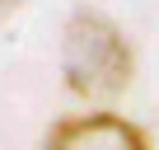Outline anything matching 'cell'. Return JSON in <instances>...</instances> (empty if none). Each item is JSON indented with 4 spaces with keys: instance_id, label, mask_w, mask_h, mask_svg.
<instances>
[{
    "instance_id": "3",
    "label": "cell",
    "mask_w": 159,
    "mask_h": 150,
    "mask_svg": "<svg viewBox=\"0 0 159 150\" xmlns=\"http://www.w3.org/2000/svg\"><path fill=\"white\" fill-rule=\"evenodd\" d=\"M10 10H19V0H0V14H10Z\"/></svg>"
},
{
    "instance_id": "2",
    "label": "cell",
    "mask_w": 159,
    "mask_h": 150,
    "mask_svg": "<svg viewBox=\"0 0 159 150\" xmlns=\"http://www.w3.org/2000/svg\"><path fill=\"white\" fill-rule=\"evenodd\" d=\"M42 150H154L145 127H136L131 117L112 113V108H94V113H75L61 117L47 131Z\"/></svg>"
},
{
    "instance_id": "1",
    "label": "cell",
    "mask_w": 159,
    "mask_h": 150,
    "mask_svg": "<svg viewBox=\"0 0 159 150\" xmlns=\"http://www.w3.org/2000/svg\"><path fill=\"white\" fill-rule=\"evenodd\" d=\"M61 75L66 89L84 103H108L117 99L131 75H136V52L126 33L98 14V10H75L66 33H61Z\"/></svg>"
}]
</instances>
